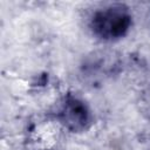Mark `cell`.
I'll use <instances>...</instances> for the list:
<instances>
[{"label": "cell", "mask_w": 150, "mask_h": 150, "mask_svg": "<svg viewBox=\"0 0 150 150\" xmlns=\"http://www.w3.org/2000/svg\"><path fill=\"white\" fill-rule=\"evenodd\" d=\"M93 30L102 39L123 36L130 26V15L122 6H110L96 12L91 21Z\"/></svg>", "instance_id": "1"}, {"label": "cell", "mask_w": 150, "mask_h": 150, "mask_svg": "<svg viewBox=\"0 0 150 150\" xmlns=\"http://www.w3.org/2000/svg\"><path fill=\"white\" fill-rule=\"evenodd\" d=\"M62 115H63V120L66 121L68 127L73 128V129L82 128L88 120V114H87L86 107L76 100H71L66 103Z\"/></svg>", "instance_id": "2"}]
</instances>
